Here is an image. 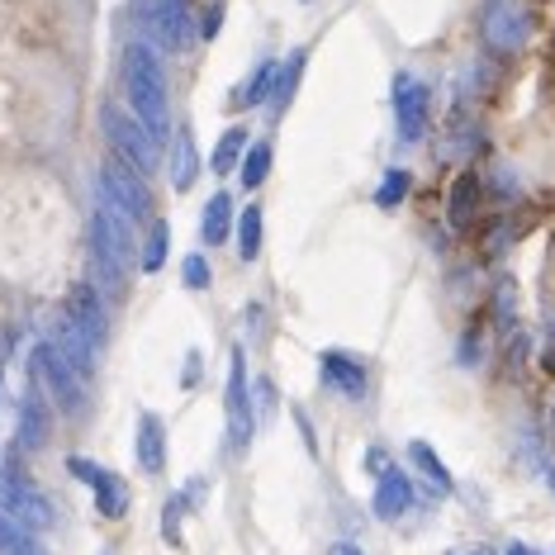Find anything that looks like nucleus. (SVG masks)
I'll use <instances>...</instances> for the list:
<instances>
[{
    "instance_id": "5701e85b",
    "label": "nucleus",
    "mask_w": 555,
    "mask_h": 555,
    "mask_svg": "<svg viewBox=\"0 0 555 555\" xmlns=\"http://www.w3.org/2000/svg\"><path fill=\"white\" fill-rule=\"evenodd\" d=\"M275 77H281V62H261L257 72H251V81L243 86V105H261V100L275 95Z\"/></svg>"
},
{
    "instance_id": "20e7f679",
    "label": "nucleus",
    "mask_w": 555,
    "mask_h": 555,
    "mask_svg": "<svg viewBox=\"0 0 555 555\" xmlns=\"http://www.w3.org/2000/svg\"><path fill=\"white\" fill-rule=\"evenodd\" d=\"M100 191H105V199H115L129 219H147V214H153V195H147L143 171H138L133 162H124L119 153L100 167Z\"/></svg>"
},
{
    "instance_id": "b1692460",
    "label": "nucleus",
    "mask_w": 555,
    "mask_h": 555,
    "mask_svg": "<svg viewBox=\"0 0 555 555\" xmlns=\"http://www.w3.org/2000/svg\"><path fill=\"white\" fill-rule=\"evenodd\" d=\"M409 456H413V465H418V470H423L427 479H433L437 489H451V470L437 461V451L427 447V441H409Z\"/></svg>"
},
{
    "instance_id": "412c9836",
    "label": "nucleus",
    "mask_w": 555,
    "mask_h": 555,
    "mask_svg": "<svg viewBox=\"0 0 555 555\" xmlns=\"http://www.w3.org/2000/svg\"><path fill=\"white\" fill-rule=\"evenodd\" d=\"M243 153H247V129H229L219 138V147H214V157H209V167L219 171V176H229L237 162H243Z\"/></svg>"
},
{
    "instance_id": "c85d7f7f",
    "label": "nucleus",
    "mask_w": 555,
    "mask_h": 555,
    "mask_svg": "<svg viewBox=\"0 0 555 555\" xmlns=\"http://www.w3.org/2000/svg\"><path fill=\"white\" fill-rule=\"evenodd\" d=\"M162 537H167V546H181V503H167V513H162Z\"/></svg>"
},
{
    "instance_id": "ddd939ff",
    "label": "nucleus",
    "mask_w": 555,
    "mask_h": 555,
    "mask_svg": "<svg viewBox=\"0 0 555 555\" xmlns=\"http://www.w3.org/2000/svg\"><path fill=\"white\" fill-rule=\"evenodd\" d=\"M48 343H53L57 351H62V361L72 365V371L81 375V380H91L95 375V361H100V351L86 343L81 337V327L72 323V319H57V327H53V337H48Z\"/></svg>"
},
{
    "instance_id": "7ed1b4c3",
    "label": "nucleus",
    "mask_w": 555,
    "mask_h": 555,
    "mask_svg": "<svg viewBox=\"0 0 555 555\" xmlns=\"http://www.w3.org/2000/svg\"><path fill=\"white\" fill-rule=\"evenodd\" d=\"M479 29H485L489 48L517 53V48L532 39V15H527L522 0H485V10H479Z\"/></svg>"
},
{
    "instance_id": "72a5a7b5",
    "label": "nucleus",
    "mask_w": 555,
    "mask_h": 555,
    "mask_svg": "<svg viewBox=\"0 0 555 555\" xmlns=\"http://www.w3.org/2000/svg\"><path fill=\"white\" fill-rule=\"evenodd\" d=\"M385 465H389V461H385V451H380V447H371V451H365V470H371V475H380Z\"/></svg>"
},
{
    "instance_id": "6e6552de",
    "label": "nucleus",
    "mask_w": 555,
    "mask_h": 555,
    "mask_svg": "<svg viewBox=\"0 0 555 555\" xmlns=\"http://www.w3.org/2000/svg\"><path fill=\"white\" fill-rule=\"evenodd\" d=\"M427 109H433V91H427V81L399 72V81H395V124H399L403 143H418V138L427 133Z\"/></svg>"
},
{
    "instance_id": "c9c22d12",
    "label": "nucleus",
    "mask_w": 555,
    "mask_h": 555,
    "mask_svg": "<svg viewBox=\"0 0 555 555\" xmlns=\"http://www.w3.org/2000/svg\"><path fill=\"white\" fill-rule=\"evenodd\" d=\"M503 555H541V551H532V546H522V541H513V546H508V551H503Z\"/></svg>"
},
{
    "instance_id": "0eeeda50",
    "label": "nucleus",
    "mask_w": 555,
    "mask_h": 555,
    "mask_svg": "<svg viewBox=\"0 0 555 555\" xmlns=\"http://www.w3.org/2000/svg\"><path fill=\"white\" fill-rule=\"evenodd\" d=\"M29 371L43 380V389L53 395V403H57L62 413H77V409H81V375L72 371L67 361H62V351H57L53 343H39V347H34Z\"/></svg>"
},
{
    "instance_id": "cd10ccee",
    "label": "nucleus",
    "mask_w": 555,
    "mask_h": 555,
    "mask_svg": "<svg viewBox=\"0 0 555 555\" xmlns=\"http://www.w3.org/2000/svg\"><path fill=\"white\" fill-rule=\"evenodd\" d=\"M181 281H185V289H209V261L205 257H185L181 261Z\"/></svg>"
},
{
    "instance_id": "2eb2a0df",
    "label": "nucleus",
    "mask_w": 555,
    "mask_h": 555,
    "mask_svg": "<svg viewBox=\"0 0 555 555\" xmlns=\"http://www.w3.org/2000/svg\"><path fill=\"white\" fill-rule=\"evenodd\" d=\"M133 456H138V470L157 475L167 465V423L157 413H138V441H133Z\"/></svg>"
},
{
    "instance_id": "f704fd0d",
    "label": "nucleus",
    "mask_w": 555,
    "mask_h": 555,
    "mask_svg": "<svg viewBox=\"0 0 555 555\" xmlns=\"http://www.w3.org/2000/svg\"><path fill=\"white\" fill-rule=\"evenodd\" d=\"M333 555H361V546H357V541H337Z\"/></svg>"
},
{
    "instance_id": "7c9ffc66",
    "label": "nucleus",
    "mask_w": 555,
    "mask_h": 555,
    "mask_svg": "<svg viewBox=\"0 0 555 555\" xmlns=\"http://www.w3.org/2000/svg\"><path fill=\"white\" fill-rule=\"evenodd\" d=\"M67 475H72V479H81V485H95L100 465H91L86 456H67Z\"/></svg>"
},
{
    "instance_id": "393cba45",
    "label": "nucleus",
    "mask_w": 555,
    "mask_h": 555,
    "mask_svg": "<svg viewBox=\"0 0 555 555\" xmlns=\"http://www.w3.org/2000/svg\"><path fill=\"white\" fill-rule=\"evenodd\" d=\"M267 176H271V143H251L243 153V185L247 191H257Z\"/></svg>"
},
{
    "instance_id": "6ab92c4d",
    "label": "nucleus",
    "mask_w": 555,
    "mask_h": 555,
    "mask_svg": "<svg viewBox=\"0 0 555 555\" xmlns=\"http://www.w3.org/2000/svg\"><path fill=\"white\" fill-rule=\"evenodd\" d=\"M237 257L243 261H257V251H261V209L257 205H247L243 214H237Z\"/></svg>"
},
{
    "instance_id": "9b49d317",
    "label": "nucleus",
    "mask_w": 555,
    "mask_h": 555,
    "mask_svg": "<svg viewBox=\"0 0 555 555\" xmlns=\"http://www.w3.org/2000/svg\"><path fill=\"white\" fill-rule=\"evenodd\" d=\"M67 319L81 327V337L91 343L95 351H105V337H109V313L105 305H100V289L95 285H72V295H67Z\"/></svg>"
},
{
    "instance_id": "e433bc0d",
    "label": "nucleus",
    "mask_w": 555,
    "mask_h": 555,
    "mask_svg": "<svg viewBox=\"0 0 555 555\" xmlns=\"http://www.w3.org/2000/svg\"><path fill=\"white\" fill-rule=\"evenodd\" d=\"M451 555H494L489 546H475V551H451Z\"/></svg>"
},
{
    "instance_id": "a211bd4d",
    "label": "nucleus",
    "mask_w": 555,
    "mask_h": 555,
    "mask_svg": "<svg viewBox=\"0 0 555 555\" xmlns=\"http://www.w3.org/2000/svg\"><path fill=\"white\" fill-rule=\"evenodd\" d=\"M91 489H95V508H100V517H124V513H129V485H124V475L100 470Z\"/></svg>"
},
{
    "instance_id": "f3484780",
    "label": "nucleus",
    "mask_w": 555,
    "mask_h": 555,
    "mask_svg": "<svg viewBox=\"0 0 555 555\" xmlns=\"http://www.w3.org/2000/svg\"><path fill=\"white\" fill-rule=\"evenodd\" d=\"M195 176H199L195 133H191V129H181V133H176V143H171V185H176V191H191Z\"/></svg>"
},
{
    "instance_id": "bb28decb",
    "label": "nucleus",
    "mask_w": 555,
    "mask_h": 555,
    "mask_svg": "<svg viewBox=\"0 0 555 555\" xmlns=\"http://www.w3.org/2000/svg\"><path fill=\"white\" fill-rule=\"evenodd\" d=\"M299 77H305V53H295L281 67V77H275V95H271V105H289V95H295V86Z\"/></svg>"
},
{
    "instance_id": "aec40b11",
    "label": "nucleus",
    "mask_w": 555,
    "mask_h": 555,
    "mask_svg": "<svg viewBox=\"0 0 555 555\" xmlns=\"http://www.w3.org/2000/svg\"><path fill=\"white\" fill-rule=\"evenodd\" d=\"M167 251H171V229L162 219H153V233H147L143 243V257H138V267H143L147 275H157L162 267H167Z\"/></svg>"
},
{
    "instance_id": "473e14b6",
    "label": "nucleus",
    "mask_w": 555,
    "mask_h": 555,
    "mask_svg": "<svg viewBox=\"0 0 555 555\" xmlns=\"http://www.w3.org/2000/svg\"><path fill=\"white\" fill-rule=\"evenodd\" d=\"M295 423H299V437L309 441V456H319V437H313V427H309V418H305V409H295Z\"/></svg>"
},
{
    "instance_id": "423d86ee",
    "label": "nucleus",
    "mask_w": 555,
    "mask_h": 555,
    "mask_svg": "<svg viewBox=\"0 0 555 555\" xmlns=\"http://www.w3.org/2000/svg\"><path fill=\"white\" fill-rule=\"evenodd\" d=\"M247 361L243 347H233L229 357V385H223V413H229V441L233 451H247L251 441V423H257V409H251V389H247Z\"/></svg>"
},
{
    "instance_id": "a878e982",
    "label": "nucleus",
    "mask_w": 555,
    "mask_h": 555,
    "mask_svg": "<svg viewBox=\"0 0 555 555\" xmlns=\"http://www.w3.org/2000/svg\"><path fill=\"white\" fill-rule=\"evenodd\" d=\"M409 185H413V176L403 171V167H395V171H385V181H380V191H375V205L380 209H395L403 195H409Z\"/></svg>"
},
{
    "instance_id": "f8f14e48",
    "label": "nucleus",
    "mask_w": 555,
    "mask_h": 555,
    "mask_svg": "<svg viewBox=\"0 0 555 555\" xmlns=\"http://www.w3.org/2000/svg\"><path fill=\"white\" fill-rule=\"evenodd\" d=\"M319 365H323L327 389H337V395H347V399H365L371 380H365V365L357 357H347V351H323Z\"/></svg>"
},
{
    "instance_id": "9d476101",
    "label": "nucleus",
    "mask_w": 555,
    "mask_h": 555,
    "mask_svg": "<svg viewBox=\"0 0 555 555\" xmlns=\"http://www.w3.org/2000/svg\"><path fill=\"white\" fill-rule=\"evenodd\" d=\"M53 441V403H48L43 380L34 375V385L20 399V451H43Z\"/></svg>"
},
{
    "instance_id": "dca6fc26",
    "label": "nucleus",
    "mask_w": 555,
    "mask_h": 555,
    "mask_svg": "<svg viewBox=\"0 0 555 555\" xmlns=\"http://www.w3.org/2000/svg\"><path fill=\"white\" fill-rule=\"evenodd\" d=\"M237 223V214H233V199L229 191H219L205 205V219H199V233H205V243L209 247H219V243H229V229Z\"/></svg>"
},
{
    "instance_id": "f257e3e1",
    "label": "nucleus",
    "mask_w": 555,
    "mask_h": 555,
    "mask_svg": "<svg viewBox=\"0 0 555 555\" xmlns=\"http://www.w3.org/2000/svg\"><path fill=\"white\" fill-rule=\"evenodd\" d=\"M119 72H124V95L133 105V119L162 143L171 129V95H167V77H162L157 53L147 43H129L119 57Z\"/></svg>"
},
{
    "instance_id": "4468645a",
    "label": "nucleus",
    "mask_w": 555,
    "mask_h": 555,
    "mask_svg": "<svg viewBox=\"0 0 555 555\" xmlns=\"http://www.w3.org/2000/svg\"><path fill=\"white\" fill-rule=\"evenodd\" d=\"M380 485H375V499H371V508H375V517L380 522H395V517H403V508L413 503V485H409V475L403 470H395V465H385L380 475Z\"/></svg>"
},
{
    "instance_id": "f03ea898",
    "label": "nucleus",
    "mask_w": 555,
    "mask_h": 555,
    "mask_svg": "<svg viewBox=\"0 0 555 555\" xmlns=\"http://www.w3.org/2000/svg\"><path fill=\"white\" fill-rule=\"evenodd\" d=\"M0 513H10L20 527H53V503L43 499V489L29 485V475H24L20 461H10L5 470H0Z\"/></svg>"
},
{
    "instance_id": "2f4dec72",
    "label": "nucleus",
    "mask_w": 555,
    "mask_h": 555,
    "mask_svg": "<svg viewBox=\"0 0 555 555\" xmlns=\"http://www.w3.org/2000/svg\"><path fill=\"white\" fill-rule=\"evenodd\" d=\"M275 399H281V395H275V385L267 380V375H261V380H257V403H251V409L271 413V409H275Z\"/></svg>"
},
{
    "instance_id": "39448f33",
    "label": "nucleus",
    "mask_w": 555,
    "mask_h": 555,
    "mask_svg": "<svg viewBox=\"0 0 555 555\" xmlns=\"http://www.w3.org/2000/svg\"><path fill=\"white\" fill-rule=\"evenodd\" d=\"M105 138L115 143V153L124 157V162H133L138 171H153L157 167V138L138 124L129 109H119V105H105Z\"/></svg>"
},
{
    "instance_id": "4c0bfd02",
    "label": "nucleus",
    "mask_w": 555,
    "mask_h": 555,
    "mask_svg": "<svg viewBox=\"0 0 555 555\" xmlns=\"http://www.w3.org/2000/svg\"><path fill=\"white\" fill-rule=\"evenodd\" d=\"M546 479H551V489H555V465H551V470H546Z\"/></svg>"
},
{
    "instance_id": "c756f323",
    "label": "nucleus",
    "mask_w": 555,
    "mask_h": 555,
    "mask_svg": "<svg viewBox=\"0 0 555 555\" xmlns=\"http://www.w3.org/2000/svg\"><path fill=\"white\" fill-rule=\"evenodd\" d=\"M181 508H199V503H205V475H195V479H185L181 485Z\"/></svg>"
},
{
    "instance_id": "4be33fe9",
    "label": "nucleus",
    "mask_w": 555,
    "mask_h": 555,
    "mask_svg": "<svg viewBox=\"0 0 555 555\" xmlns=\"http://www.w3.org/2000/svg\"><path fill=\"white\" fill-rule=\"evenodd\" d=\"M475 195H479L475 176H461L456 191H451V205H447V214H451V229H465V223L475 219Z\"/></svg>"
},
{
    "instance_id": "1a4fd4ad",
    "label": "nucleus",
    "mask_w": 555,
    "mask_h": 555,
    "mask_svg": "<svg viewBox=\"0 0 555 555\" xmlns=\"http://www.w3.org/2000/svg\"><path fill=\"white\" fill-rule=\"evenodd\" d=\"M143 20H147V34H153L162 48H171V53L195 39L191 5H185V0H147V5H143Z\"/></svg>"
}]
</instances>
